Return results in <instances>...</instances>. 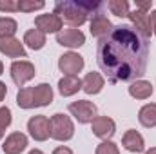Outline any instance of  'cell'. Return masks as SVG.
I'll list each match as a JSON object with an SVG mask.
<instances>
[{"label": "cell", "instance_id": "6da1fadb", "mask_svg": "<svg viewBox=\"0 0 156 154\" xmlns=\"http://www.w3.org/2000/svg\"><path fill=\"white\" fill-rule=\"evenodd\" d=\"M149 60V38L133 26H113L107 37L100 38L96 62L111 83L134 82L145 75Z\"/></svg>", "mask_w": 156, "mask_h": 154}, {"label": "cell", "instance_id": "7a4b0ae2", "mask_svg": "<svg viewBox=\"0 0 156 154\" xmlns=\"http://www.w3.org/2000/svg\"><path fill=\"white\" fill-rule=\"evenodd\" d=\"M104 7L102 2L98 0H87V2H78V0H64L55 5V15L62 18V22L69 24L71 27H80L87 22L89 16L98 13Z\"/></svg>", "mask_w": 156, "mask_h": 154}, {"label": "cell", "instance_id": "3957f363", "mask_svg": "<svg viewBox=\"0 0 156 154\" xmlns=\"http://www.w3.org/2000/svg\"><path fill=\"white\" fill-rule=\"evenodd\" d=\"M51 138L58 140V142H67L75 136V125L71 121V118L62 113L51 116Z\"/></svg>", "mask_w": 156, "mask_h": 154}, {"label": "cell", "instance_id": "277c9868", "mask_svg": "<svg viewBox=\"0 0 156 154\" xmlns=\"http://www.w3.org/2000/svg\"><path fill=\"white\" fill-rule=\"evenodd\" d=\"M27 131H29V134L33 136V140H37V142H45V140L51 136V121H49L47 116H44V114L33 116V118H29V121H27Z\"/></svg>", "mask_w": 156, "mask_h": 154}, {"label": "cell", "instance_id": "5b68a950", "mask_svg": "<svg viewBox=\"0 0 156 154\" xmlns=\"http://www.w3.org/2000/svg\"><path fill=\"white\" fill-rule=\"evenodd\" d=\"M69 113L76 118L78 123H91L96 118V105L89 100H78L69 103Z\"/></svg>", "mask_w": 156, "mask_h": 154}, {"label": "cell", "instance_id": "8992f818", "mask_svg": "<svg viewBox=\"0 0 156 154\" xmlns=\"http://www.w3.org/2000/svg\"><path fill=\"white\" fill-rule=\"evenodd\" d=\"M83 56H80L78 53H64L58 58V69L62 73H66V76H76L78 73L83 69Z\"/></svg>", "mask_w": 156, "mask_h": 154}, {"label": "cell", "instance_id": "52a82bcc", "mask_svg": "<svg viewBox=\"0 0 156 154\" xmlns=\"http://www.w3.org/2000/svg\"><path fill=\"white\" fill-rule=\"evenodd\" d=\"M35 75H37L35 73V65L31 62H27V60H18V62L11 64V78H13V82L18 87H22L29 80H33Z\"/></svg>", "mask_w": 156, "mask_h": 154}, {"label": "cell", "instance_id": "ba28073f", "mask_svg": "<svg viewBox=\"0 0 156 154\" xmlns=\"http://www.w3.org/2000/svg\"><path fill=\"white\" fill-rule=\"evenodd\" d=\"M91 129H93V134L102 138L104 142H109L115 132H116V123L107 118V116H96L93 121H91Z\"/></svg>", "mask_w": 156, "mask_h": 154}, {"label": "cell", "instance_id": "9c48e42d", "mask_svg": "<svg viewBox=\"0 0 156 154\" xmlns=\"http://www.w3.org/2000/svg\"><path fill=\"white\" fill-rule=\"evenodd\" d=\"M56 42L62 45V47H69V49H76L82 47L85 44V35L75 29V27H69V29H62L60 33H56Z\"/></svg>", "mask_w": 156, "mask_h": 154}, {"label": "cell", "instance_id": "30bf717a", "mask_svg": "<svg viewBox=\"0 0 156 154\" xmlns=\"http://www.w3.org/2000/svg\"><path fill=\"white\" fill-rule=\"evenodd\" d=\"M35 26H37L38 31H42L44 35H47V33H60L64 22H62V18L58 15L47 13V15H38L35 18Z\"/></svg>", "mask_w": 156, "mask_h": 154}, {"label": "cell", "instance_id": "8fae6325", "mask_svg": "<svg viewBox=\"0 0 156 154\" xmlns=\"http://www.w3.org/2000/svg\"><path fill=\"white\" fill-rule=\"evenodd\" d=\"M102 9H104V7H102ZM102 9L91 16V24H89V31H91V35L96 37V38H104V37H107L109 31L113 29L111 20L102 13Z\"/></svg>", "mask_w": 156, "mask_h": 154}, {"label": "cell", "instance_id": "7c38bea8", "mask_svg": "<svg viewBox=\"0 0 156 154\" xmlns=\"http://www.w3.org/2000/svg\"><path fill=\"white\" fill-rule=\"evenodd\" d=\"M26 147H27V136L24 132H13L5 138L2 151L5 154H20L26 151Z\"/></svg>", "mask_w": 156, "mask_h": 154}, {"label": "cell", "instance_id": "4fadbf2b", "mask_svg": "<svg viewBox=\"0 0 156 154\" xmlns=\"http://www.w3.org/2000/svg\"><path fill=\"white\" fill-rule=\"evenodd\" d=\"M0 53L9 58H26V49L15 37L0 38Z\"/></svg>", "mask_w": 156, "mask_h": 154}, {"label": "cell", "instance_id": "5bb4252c", "mask_svg": "<svg viewBox=\"0 0 156 154\" xmlns=\"http://www.w3.org/2000/svg\"><path fill=\"white\" fill-rule=\"evenodd\" d=\"M127 18H131L133 27H134L140 35H144L145 38H149V37L153 35L151 26H149V13H144V11H140V9H134V11L129 13Z\"/></svg>", "mask_w": 156, "mask_h": 154}, {"label": "cell", "instance_id": "9a60e30c", "mask_svg": "<svg viewBox=\"0 0 156 154\" xmlns=\"http://www.w3.org/2000/svg\"><path fill=\"white\" fill-rule=\"evenodd\" d=\"M33 94V107H45L53 102V89L49 83H38L31 87Z\"/></svg>", "mask_w": 156, "mask_h": 154}, {"label": "cell", "instance_id": "2e32d148", "mask_svg": "<svg viewBox=\"0 0 156 154\" xmlns=\"http://www.w3.org/2000/svg\"><path fill=\"white\" fill-rule=\"evenodd\" d=\"M122 145H123L129 152H144V149H145L144 136H142L138 131H133V129H129V131L123 134Z\"/></svg>", "mask_w": 156, "mask_h": 154}, {"label": "cell", "instance_id": "e0dca14e", "mask_svg": "<svg viewBox=\"0 0 156 154\" xmlns=\"http://www.w3.org/2000/svg\"><path fill=\"white\" fill-rule=\"evenodd\" d=\"M104 76L100 75V73H94V71H91V73H87L83 80H82V89L87 93V94H98L102 89H104Z\"/></svg>", "mask_w": 156, "mask_h": 154}, {"label": "cell", "instance_id": "ac0fdd59", "mask_svg": "<svg viewBox=\"0 0 156 154\" xmlns=\"http://www.w3.org/2000/svg\"><path fill=\"white\" fill-rule=\"evenodd\" d=\"M129 94L136 100H147L153 94V83L147 80H134L129 87Z\"/></svg>", "mask_w": 156, "mask_h": 154}, {"label": "cell", "instance_id": "d6986e66", "mask_svg": "<svg viewBox=\"0 0 156 154\" xmlns=\"http://www.w3.org/2000/svg\"><path fill=\"white\" fill-rule=\"evenodd\" d=\"M82 89V80L78 76H64L58 82V91L62 96H73Z\"/></svg>", "mask_w": 156, "mask_h": 154}, {"label": "cell", "instance_id": "ffe728a7", "mask_svg": "<svg viewBox=\"0 0 156 154\" xmlns=\"http://www.w3.org/2000/svg\"><path fill=\"white\" fill-rule=\"evenodd\" d=\"M138 120L144 127L147 129H153L156 127V103H147L140 109L138 113Z\"/></svg>", "mask_w": 156, "mask_h": 154}, {"label": "cell", "instance_id": "44dd1931", "mask_svg": "<svg viewBox=\"0 0 156 154\" xmlns=\"http://www.w3.org/2000/svg\"><path fill=\"white\" fill-rule=\"evenodd\" d=\"M24 44L27 47H31L33 51H38V49H42L45 45V35L42 31H38V29H29L24 35Z\"/></svg>", "mask_w": 156, "mask_h": 154}, {"label": "cell", "instance_id": "7402d4cb", "mask_svg": "<svg viewBox=\"0 0 156 154\" xmlns=\"http://www.w3.org/2000/svg\"><path fill=\"white\" fill-rule=\"evenodd\" d=\"M107 7L111 9V13L115 16H120V18H127L129 13H131L127 0H109L107 2Z\"/></svg>", "mask_w": 156, "mask_h": 154}, {"label": "cell", "instance_id": "603a6c76", "mask_svg": "<svg viewBox=\"0 0 156 154\" xmlns=\"http://www.w3.org/2000/svg\"><path fill=\"white\" fill-rule=\"evenodd\" d=\"M18 29V24L16 20L9 18V16H0V38H7V37H13Z\"/></svg>", "mask_w": 156, "mask_h": 154}, {"label": "cell", "instance_id": "cb8c5ba5", "mask_svg": "<svg viewBox=\"0 0 156 154\" xmlns=\"http://www.w3.org/2000/svg\"><path fill=\"white\" fill-rule=\"evenodd\" d=\"M45 7V2L42 0H18V11L22 13H33Z\"/></svg>", "mask_w": 156, "mask_h": 154}, {"label": "cell", "instance_id": "d4e9b609", "mask_svg": "<svg viewBox=\"0 0 156 154\" xmlns=\"http://www.w3.org/2000/svg\"><path fill=\"white\" fill-rule=\"evenodd\" d=\"M11 120H13L11 109H9V107H0V140H2L4 134H5V129L11 125Z\"/></svg>", "mask_w": 156, "mask_h": 154}, {"label": "cell", "instance_id": "484cf974", "mask_svg": "<svg viewBox=\"0 0 156 154\" xmlns=\"http://www.w3.org/2000/svg\"><path fill=\"white\" fill-rule=\"evenodd\" d=\"M96 154H120V151H118L116 143H113V142L109 140V142H102V143L96 147Z\"/></svg>", "mask_w": 156, "mask_h": 154}, {"label": "cell", "instance_id": "4316f807", "mask_svg": "<svg viewBox=\"0 0 156 154\" xmlns=\"http://www.w3.org/2000/svg\"><path fill=\"white\" fill-rule=\"evenodd\" d=\"M0 11L2 13H16L18 0H0Z\"/></svg>", "mask_w": 156, "mask_h": 154}, {"label": "cell", "instance_id": "83f0119b", "mask_svg": "<svg viewBox=\"0 0 156 154\" xmlns=\"http://www.w3.org/2000/svg\"><path fill=\"white\" fill-rule=\"evenodd\" d=\"M149 26H151V31H153V35H156V9L149 13Z\"/></svg>", "mask_w": 156, "mask_h": 154}, {"label": "cell", "instance_id": "f1b7e54d", "mask_svg": "<svg viewBox=\"0 0 156 154\" xmlns=\"http://www.w3.org/2000/svg\"><path fill=\"white\" fill-rule=\"evenodd\" d=\"M151 5H153V2H136V9H140L144 13H147L151 9Z\"/></svg>", "mask_w": 156, "mask_h": 154}, {"label": "cell", "instance_id": "f546056e", "mask_svg": "<svg viewBox=\"0 0 156 154\" xmlns=\"http://www.w3.org/2000/svg\"><path fill=\"white\" fill-rule=\"evenodd\" d=\"M53 154H73V151H71L69 147H64V145H62V147H56V149L53 151Z\"/></svg>", "mask_w": 156, "mask_h": 154}, {"label": "cell", "instance_id": "4dcf8cb0", "mask_svg": "<svg viewBox=\"0 0 156 154\" xmlns=\"http://www.w3.org/2000/svg\"><path fill=\"white\" fill-rule=\"evenodd\" d=\"M5 94H7V85L4 82H0V102L5 98Z\"/></svg>", "mask_w": 156, "mask_h": 154}, {"label": "cell", "instance_id": "1f68e13d", "mask_svg": "<svg viewBox=\"0 0 156 154\" xmlns=\"http://www.w3.org/2000/svg\"><path fill=\"white\" fill-rule=\"evenodd\" d=\"M145 154H156V147H153V149H149V151H145Z\"/></svg>", "mask_w": 156, "mask_h": 154}, {"label": "cell", "instance_id": "d6a6232c", "mask_svg": "<svg viewBox=\"0 0 156 154\" xmlns=\"http://www.w3.org/2000/svg\"><path fill=\"white\" fill-rule=\"evenodd\" d=\"M29 154H44V152H42V151H38V149H33Z\"/></svg>", "mask_w": 156, "mask_h": 154}, {"label": "cell", "instance_id": "836d02e7", "mask_svg": "<svg viewBox=\"0 0 156 154\" xmlns=\"http://www.w3.org/2000/svg\"><path fill=\"white\" fill-rule=\"evenodd\" d=\"M2 73H4V64L0 62V75H2Z\"/></svg>", "mask_w": 156, "mask_h": 154}]
</instances>
